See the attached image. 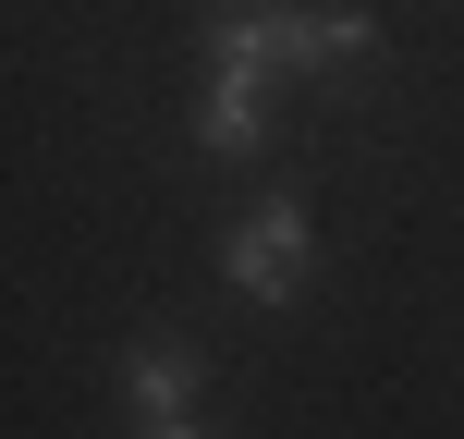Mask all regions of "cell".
<instances>
[{
    "label": "cell",
    "instance_id": "5b68a950",
    "mask_svg": "<svg viewBox=\"0 0 464 439\" xmlns=\"http://www.w3.org/2000/svg\"><path fill=\"white\" fill-rule=\"evenodd\" d=\"M135 439H220L208 415H171V427H135Z\"/></svg>",
    "mask_w": 464,
    "mask_h": 439
},
{
    "label": "cell",
    "instance_id": "3957f363",
    "mask_svg": "<svg viewBox=\"0 0 464 439\" xmlns=\"http://www.w3.org/2000/svg\"><path fill=\"white\" fill-rule=\"evenodd\" d=\"M196 147H208L220 171H256L269 159V135H281V86L269 73H245V62H196Z\"/></svg>",
    "mask_w": 464,
    "mask_h": 439
},
{
    "label": "cell",
    "instance_id": "6da1fadb",
    "mask_svg": "<svg viewBox=\"0 0 464 439\" xmlns=\"http://www.w3.org/2000/svg\"><path fill=\"white\" fill-rule=\"evenodd\" d=\"M196 62H245L269 86H330L343 98L354 73L392 62V24L367 0H208L196 13Z\"/></svg>",
    "mask_w": 464,
    "mask_h": 439
},
{
    "label": "cell",
    "instance_id": "277c9868",
    "mask_svg": "<svg viewBox=\"0 0 464 439\" xmlns=\"http://www.w3.org/2000/svg\"><path fill=\"white\" fill-rule=\"evenodd\" d=\"M122 403H135V427H171V415H208V342L196 329H135V342L111 354Z\"/></svg>",
    "mask_w": 464,
    "mask_h": 439
},
{
    "label": "cell",
    "instance_id": "7a4b0ae2",
    "mask_svg": "<svg viewBox=\"0 0 464 439\" xmlns=\"http://www.w3.org/2000/svg\"><path fill=\"white\" fill-rule=\"evenodd\" d=\"M220 281L245 305H305V281H318V208H305L294 184H269L256 208H232V232H220Z\"/></svg>",
    "mask_w": 464,
    "mask_h": 439
}]
</instances>
